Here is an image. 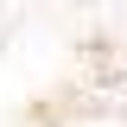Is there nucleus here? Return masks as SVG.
<instances>
[{
  "mask_svg": "<svg viewBox=\"0 0 127 127\" xmlns=\"http://www.w3.org/2000/svg\"><path fill=\"white\" fill-rule=\"evenodd\" d=\"M0 127H127V0H0Z\"/></svg>",
  "mask_w": 127,
  "mask_h": 127,
  "instance_id": "nucleus-1",
  "label": "nucleus"
}]
</instances>
